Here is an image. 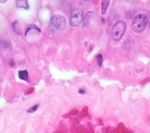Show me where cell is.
<instances>
[{"label":"cell","mask_w":150,"mask_h":133,"mask_svg":"<svg viewBox=\"0 0 150 133\" xmlns=\"http://www.w3.org/2000/svg\"><path fill=\"white\" fill-rule=\"evenodd\" d=\"M148 24V17L146 15L141 14L136 15L133 19L132 27L133 30L137 33L144 31Z\"/></svg>","instance_id":"cell-1"},{"label":"cell","mask_w":150,"mask_h":133,"mask_svg":"<svg viewBox=\"0 0 150 133\" xmlns=\"http://www.w3.org/2000/svg\"><path fill=\"white\" fill-rule=\"evenodd\" d=\"M126 29V24L123 21L115 22L111 29V37L115 41H118L122 37Z\"/></svg>","instance_id":"cell-2"},{"label":"cell","mask_w":150,"mask_h":133,"mask_svg":"<svg viewBox=\"0 0 150 133\" xmlns=\"http://www.w3.org/2000/svg\"><path fill=\"white\" fill-rule=\"evenodd\" d=\"M83 11L77 8H74L71 12V15L70 18V23L72 26H79L83 20Z\"/></svg>","instance_id":"cell-3"},{"label":"cell","mask_w":150,"mask_h":133,"mask_svg":"<svg viewBox=\"0 0 150 133\" xmlns=\"http://www.w3.org/2000/svg\"><path fill=\"white\" fill-rule=\"evenodd\" d=\"M53 25L59 30H63L66 27V22L65 18L60 15H55L52 19Z\"/></svg>","instance_id":"cell-4"},{"label":"cell","mask_w":150,"mask_h":133,"mask_svg":"<svg viewBox=\"0 0 150 133\" xmlns=\"http://www.w3.org/2000/svg\"><path fill=\"white\" fill-rule=\"evenodd\" d=\"M11 49V45L6 40H2L0 41V52L3 54H8Z\"/></svg>","instance_id":"cell-5"},{"label":"cell","mask_w":150,"mask_h":133,"mask_svg":"<svg viewBox=\"0 0 150 133\" xmlns=\"http://www.w3.org/2000/svg\"><path fill=\"white\" fill-rule=\"evenodd\" d=\"M94 12L93 11H89L88 12L84 17V21H83V26L84 27H87L90 25L91 22L93 21L94 19Z\"/></svg>","instance_id":"cell-6"},{"label":"cell","mask_w":150,"mask_h":133,"mask_svg":"<svg viewBox=\"0 0 150 133\" xmlns=\"http://www.w3.org/2000/svg\"><path fill=\"white\" fill-rule=\"evenodd\" d=\"M16 7L18 8H24L25 9H29V5L28 4V0H17Z\"/></svg>","instance_id":"cell-7"},{"label":"cell","mask_w":150,"mask_h":133,"mask_svg":"<svg viewBox=\"0 0 150 133\" xmlns=\"http://www.w3.org/2000/svg\"><path fill=\"white\" fill-rule=\"evenodd\" d=\"M11 26L13 31L15 32V34L18 35L22 34V30L20 28V26L18 21H15L14 22H13L11 24Z\"/></svg>","instance_id":"cell-8"},{"label":"cell","mask_w":150,"mask_h":133,"mask_svg":"<svg viewBox=\"0 0 150 133\" xmlns=\"http://www.w3.org/2000/svg\"><path fill=\"white\" fill-rule=\"evenodd\" d=\"M18 77L21 79L27 81L29 77L28 72L26 70L19 71L18 72Z\"/></svg>","instance_id":"cell-9"},{"label":"cell","mask_w":150,"mask_h":133,"mask_svg":"<svg viewBox=\"0 0 150 133\" xmlns=\"http://www.w3.org/2000/svg\"><path fill=\"white\" fill-rule=\"evenodd\" d=\"M110 0H103L101 2V14L103 15L105 14L107 9L110 4Z\"/></svg>","instance_id":"cell-10"},{"label":"cell","mask_w":150,"mask_h":133,"mask_svg":"<svg viewBox=\"0 0 150 133\" xmlns=\"http://www.w3.org/2000/svg\"><path fill=\"white\" fill-rule=\"evenodd\" d=\"M96 59L97 61V64L98 65V66L99 67H101L102 66V64H103V57L102 54H98V55H97L96 57Z\"/></svg>","instance_id":"cell-11"},{"label":"cell","mask_w":150,"mask_h":133,"mask_svg":"<svg viewBox=\"0 0 150 133\" xmlns=\"http://www.w3.org/2000/svg\"><path fill=\"white\" fill-rule=\"evenodd\" d=\"M31 29H36V30H37L39 32H40V29L36 25L32 24V25H30V26L28 28L27 30H26V32H25V35H26L27 34V33H28L30 30H31Z\"/></svg>","instance_id":"cell-12"},{"label":"cell","mask_w":150,"mask_h":133,"mask_svg":"<svg viewBox=\"0 0 150 133\" xmlns=\"http://www.w3.org/2000/svg\"><path fill=\"white\" fill-rule=\"evenodd\" d=\"M38 107H39V105H38V104L34 105H33L32 107H31L30 108H29V109H28V112H29V113L34 112L35 111H36L38 109Z\"/></svg>","instance_id":"cell-13"},{"label":"cell","mask_w":150,"mask_h":133,"mask_svg":"<svg viewBox=\"0 0 150 133\" xmlns=\"http://www.w3.org/2000/svg\"><path fill=\"white\" fill-rule=\"evenodd\" d=\"M15 61H14V60L13 59H11L10 60H9V66H11V67H13V66H15Z\"/></svg>","instance_id":"cell-14"},{"label":"cell","mask_w":150,"mask_h":133,"mask_svg":"<svg viewBox=\"0 0 150 133\" xmlns=\"http://www.w3.org/2000/svg\"><path fill=\"white\" fill-rule=\"evenodd\" d=\"M86 90H85L84 89H83V88H80V89H79V94H86Z\"/></svg>","instance_id":"cell-15"},{"label":"cell","mask_w":150,"mask_h":133,"mask_svg":"<svg viewBox=\"0 0 150 133\" xmlns=\"http://www.w3.org/2000/svg\"><path fill=\"white\" fill-rule=\"evenodd\" d=\"M8 0H0V3H2V4H4V3H5Z\"/></svg>","instance_id":"cell-16"}]
</instances>
